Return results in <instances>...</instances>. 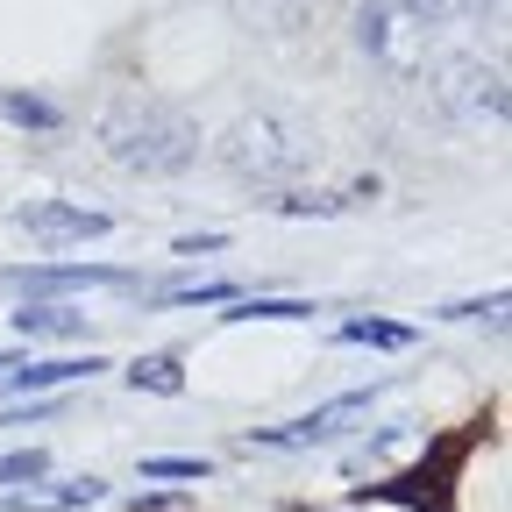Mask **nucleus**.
<instances>
[{"label": "nucleus", "instance_id": "9d476101", "mask_svg": "<svg viewBox=\"0 0 512 512\" xmlns=\"http://www.w3.org/2000/svg\"><path fill=\"white\" fill-rule=\"evenodd\" d=\"M8 328H15L22 342H79V335H86V313H79V306H64V299L29 292V299L8 313Z\"/></svg>", "mask_w": 512, "mask_h": 512}, {"label": "nucleus", "instance_id": "39448f33", "mask_svg": "<svg viewBox=\"0 0 512 512\" xmlns=\"http://www.w3.org/2000/svg\"><path fill=\"white\" fill-rule=\"evenodd\" d=\"M470 441H477V427L434 441L427 463H413V470L392 477V484H370V498H392V505H413V512H448V498H456V463L470 456Z\"/></svg>", "mask_w": 512, "mask_h": 512}, {"label": "nucleus", "instance_id": "7ed1b4c3", "mask_svg": "<svg viewBox=\"0 0 512 512\" xmlns=\"http://www.w3.org/2000/svg\"><path fill=\"white\" fill-rule=\"evenodd\" d=\"M356 50L377 64L384 79L413 86L434 64V22L413 15L406 0H363V8H356Z\"/></svg>", "mask_w": 512, "mask_h": 512}, {"label": "nucleus", "instance_id": "aec40b11", "mask_svg": "<svg viewBox=\"0 0 512 512\" xmlns=\"http://www.w3.org/2000/svg\"><path fill=\"white\" fill-rule=\"evenodd\" d=\"M0 370H8V349H0Z\"/></svg>", "mask_w": 512, "mask_h": 512}, {"label": "nucleus", "instance_id": "f257e3e1", "mask_svg": "<svg viewBox=\"0 0 512 512\" xmlns=\"http://www.w3.org/2000/svg\"><path fill=\"white\" fill-rule=\"evenodd\" d=\"M100 150L136 178H178L200 164V121L171 100H114L100 107Z\"/></svg>", "mask_w": 512, "mask_h": 512}, {"label": "nucleus", "instance_id": "f03ea898", "mask_svg": "<svg viewBox=\"0 0 512 512\" xmlns=\"http://www.w3.org/2000/svg\"><path fill=\"white\" fill-rule=\"evenodd\" d=\"M221 164H228V178H242L256 192H292L320 164V136H313L299 114L256 107V114H242L228 136H221Z\"/></svg>", "mask_w": 512, "mask_h": 512}, {"label": "nucleus", "instance_id": "dca6fc26", "mask_svg": "<svg viewBox=\"0 0 512 512\" xmlns=\"http://www.w3.org/2000/svg\"><path fill=\"white\" fill-rule=\"evenodd\" d=\"M50 470V448H8L0 456V484H36Z\"/></svg>", "mask_w": 512, "mask_h": 512}, {"label": "nucleus", "instance_id": "ddd939ff", "mask_svg": "<svg viewBox=\"0 0 512 512\" xmlns=\"http://www.w3.org/2000/svg\"><path fill=\"white\" fill-rule=\"evenodd\" d=\"M313 313H320L313 299H235L221 320L235 328V320H313Z\"/></svg>", "mask_w": 512, "mask_h": 512}, {"label": "nucleus", "instance_id": "20e7f679", "mask_svg": "<svg viewBox=\"0 0 512 512\" xmlns=\"http://www.w3.org/2000/svg\"><path fill=\"white\" fill-rule=\"evenodd\" d=\"M427 86L434 100L456 114L463 128H505V72L477 50H456V57H434L427 64Z\"/></svg>", "mask_w": 512, "mask_h": 512}, {"label": "nucleus", "instance_id": "1a4fd4ad", "mask_svg": "<svg viewBox=\"0 0 512 512\" xmlns=\"http://www.w3.org/2000/svg\"><path fill=\"white\" fill-rule=\"evenodd\" d=\"M107 370V356H50V363H8L0 370V399H43V392H57V384H86V377H100Z\"/></svg>", "mask_w": 512, "mask_h": 512}, {"label": "nucleus", "instance_id": "0eeeda50", "mask_svg": "<svg viewBox=\"0 0 512 512\" xmlns=\"http://www.w3.org/2000/svg\"><path fill=\"white\" fill-rule=\"evenodd\" d=\"M15 228L43 249H86L100 235H114V214L107 207H79V200H29L15 207Z\"/></svg>", "mask_w": 512, "mask_h": 512}, {"label": "nucleus", "instance_id": "423d86ee", "mask_svg": "<svg viewBox=\"0 0 512 512\" xmlns=\"http://www.w3.org/2000/svg\"><path fill=\"white\" fill-rule=\"evenodd\" d=\"M384 392H392V384H363V392H342V399L313 406V413H299L285 427H249V448H320V441H335L349 420H363Z\"/></svg>", "mask_w": 512, "mask_h": 512}, {"label": "nucleus", "instance_id": "9b49d317", "mask_svg": "<svg viewBox=\"0 0 512 512\" xmlns=\"http://www.w3.org/2000/svg\"><path fill=\"white\" fill-rule=\"evenodd\" d=\"M107 484L100 477H72V484H29V491H0V512H79V505H100Z\"/></svg>", "mask_w": 512, "mask_h": 512}, {"label": "nucleus", "instance_id": "2eb2a0df", "mask_svg": "<svg viewBox=\"0 0 512 512\" xmlns=\"http://www.w3.org/2000/svg\"><path fill=\"white\" fill-rule=\"evenodd\" d=\"M0 114H8L15 128H64V107H50L36 93H0Z\"/></svg>", "mask_w": 512, "mask_h": 512}, {"label": "nucleus", "instance_id": "4468645a", "mask_svg": "<svg viewBox=\"0 0 512 512\" xmlns=\"http://www.w3.org/2000/svg\"><path fill=\"white\" fill-rule=\"evenodd\" d=\"M342 342H363V349H413V328H399V320H342Z\"/></svg>", "mask_w": 512, "mask_h": 512}, {"label": "nucleus", "instance_id": "f3484780", "mask_svg": "<svg viewBox=\"0 0 512 512\" xmlns=\"http://www.w3.org/2000/svg\"><path fill=\"white\" fill-rule=\"evenodd\" d=\"M143 477H207V463L200 456H150Z\"/></svg>", "mask_w": 512, "mask_h": 512}, {"label": "nucleus", "instance_id": "f8f14e48", "mask_svg": "<svg viewBox=\"0 0 512 512\" xmlns=\"http://www.w3.org/2000/svg\"><path fill=\"white\" fill-rule=\"evenodd\" d=\"M128 377V392H150V399H178L185 392V363L171 356V349H157V356H136L121 370Z\"/></svg>", "mask_w": 512, "mask_h": 512}, {"label": "nucleus", "instance_id": "6e6552de", "mask_svg": "<svg viewBox=\"0 0 512 512\" xmlns=\"http://www.w3.org/2000/svg\"><path fill=\"white\" fill-rule=\"evenodd\" d=\"M0 285H15V292H128L136 271H114V264H29V271H0Z\"/></svg>", "mask_w": 512, "mask_h": 512}, {"label": "nucleus", "instance_id": "6ab92c4d", "mask_svg": "<svg viewBox=\"0 0 512 512\" xmlns=\"http://www.w3.org/2000/svg\"><path fill=\"white\" fill-rule=\"evenodd\" d=\"M413 15H427V22H456V15H470L477 0H406Z\"/></svg>", "mask_w": 512, "mask_h": 512}, {"label": "nucleus", "instance_id": "a211bd4d", "mask_svg": "<svg viewBox=\"0 0 512 512\" xmlns=\"http://www.w3.org/2000/svg\"><path fill=\"white\" fill-rule=\"evenodd\" d=\"M164 299H171V306H228L235 292H228V285H185V292H164Z\"/></svg>", "mask_w": 512, "mask_h": 512}]
</instances>
